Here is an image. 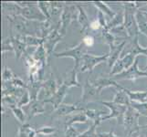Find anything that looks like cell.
<instances>
[{
    "label": "cell",
    "instance_id": "8d00e7d4",
    "mask_svg": "<svg viewBox=\"0 0 147 137\" xmlns=\"http://www.w3.org/2000/svg\"><path fill=\"white\" fill-rule=\"evenodd\" d=\"M56 131H57V129L52 127V126H42V127L37 129V133L38 134L47 135L49 137L51 136V134H53Z\"/></svg>",
    "mask_w": 147,
    "mask_h": 137
},
{
    "label": "cell",
    "instance_id": "ee69618b",
    "mask_svg": "<svg viewBox=\"0 0 147 137\" xmlns=\"http://www.w3.org/2000/svg\"><path fill=\"white\" fill-rule=\"evenodd\" d=\"M98 137H118L114 134L113 131H110L108 133H100L98 134ZM127 137H130V136H127Z\"/></svg>",
    "mask_w": 147,
    "mask_h": 137
},
{
    "label": "cell",
    "instance_id": "836d02e7",
    "mask_svg": "<svg viewBox=\"0 0 147 137\" xmlns=\"http://www.w3.org/2000/svg\"><path fill=\"white\" fill-rule=\"evenodd\" d=\"M100 124V121H93L92 124L89 126V128L83 132L82 134H80L79 137H98L97 127Z\"/></svg>",
    "mask_w": 147,
    "mask_h": 137
},
{
    "label": "cell",
    "instance_id": "e575fe53",
    "mask_svg": "<svg viewBox=\"0 0 147 137\" xmlns=\"http://www.w3.org/2000/svg\"><path fill=\"white\" fill-rule=\"evenodd\" d=\"M38 7L41 10L42 14L46 17L47 19H51V16L49 13V3L45 2V1H38Z\"/></svg>",
    "mask_w": 147,
    "mask_h": 137
},
{
    "label": "cell",
    "instance_id": "8992f818",
    "mask_svg": "<svg viewBox=\"0 0 147 137\" xmlns=\"http://www.w3.org/2000/svg\"><path fill=\"white\" fill-rule=\"evenodd\" d=\"M100 103L108 107L110 109V113L108 114L104 115L102 118L100 119L101 121H107L110 119H116L117 120V124L123 125V117L126 110H127L128 106L119 105L114 103L113 101H100Z\"/></svg>",
    "mask_w": 147,
    "mask_h": 137
},
{
    "label": "cell",
    "instance_id": "6da1fadb",
    "mask_svg": "<svg viewBox=\"0 0 147 137\" xmlns=\"http://www.w3.org/2000/svg\"><path fill=\"white\" fill-rule=\"evenodd\" d=\"M141 114L131 106H128L123 117V127L127 136H131L134 134H138L142 126L139 124Z\"/></svg>",
    "mask_w": 147,
    "mask_h": 137
},
{
    "label": "cell",
    "instance_id": "f907efd6",
    "mask_svg": "<svg viewBox=\"0 0 147 137\" xmlns=\"http://www.w3.org/2000/svg\"><path fill=\"white\" fill-rule=\"evenodd\" d=\"M49 137H54V136H49Z\"/></svg>",
    "mask_w": 147,
    "mask_h": 137
},
{
    "label": "cell",
    "instance_id": "1f68e13d",
    "mask_svg": "<svg viewBox=\"0 0 147 137\" xmlns=\"http://www.w3.org/2000/svg\"><path fill=\"white\" fill-rule=\"evenodd\" d=\"M92 4H93L94 7H96L98 8V10H100V12H102L104 15H106V16L109 17L110 18H113L115 16V15H116V13L113 11V10L111 9V8H110L104 2H101V1H93Z\"/></svg>",
    "mask_w": 147,
    "mask_h": 137
},
{
    "label": "cell",
    "instance_id": "e0dca14e",
    "mask_svg": "<svg viewBox=\"0 0 147 137\" xmlns=\"http://www.w3.org/2000/svg\"><path fill=\"white\" fill-rule=\"evenodd\" d=\"M59 87V85L58 84L57 80L56 79L53 77V75L51 74L50 75V77L44 80L43 82V89L45 90V99H49L50 97H52V96L56 93V91L58 90Z\"/></svg>",
    "mask_w": 147,
    "mask_h": 137
},
{
    "label": "cell",
    "instance_id": "ab89813d",
    "mask_svg": "<svg viewBox=\"0 0 147 137\" xmlns=\"http://www.w3.org/2000/svg\"><path fill=\"white\" fill-rule=\"evenodd\" d=\"M99 21V23L100 24V26H101V28L105 29L106 28H107V25L108 23L106 22V19H105V15L102 13V12H100V10H98L97 11V18H96Z\"/></svg>",
    "mask_w": 147,
    "mask_h": 137
},
{
    "label": "cell",
    "instance_id": "4dcf8cb0",
    "mask_svg": "<svg viewBox=\"0 0 147 137\" xmlns=\"http://www.w3.org/2000/svg\"><path fill=\"white\" fill-rule=\"evenodd\" d=\"M10 108V110L12 111V113L14 114V116L16 117V119L19 121L21 124H26V121L27 120V115L26 113L22 110V108L18 107V105H12V106H8Z\"/></svg>",
    "mask_w": 147,
    "mask_h": 137
},
{
    "label": "cell",
    "instance_id": "bcb514c9",
    "mask_svg": "<svg viewBox=\"0 0 147 137\" xmlns=\"http://www.w3.org/2000/svg\"><path fill=\"white\" fill-rule=\"evenodd\" d=\"M137 137H147V136H146V134H139Z\"/></svg>",
    "mask_w": 147,
    "mask_h": 137
},
{
    "label": "cell",
    "instance_id": "7402d4cb",
    "mask_svg": "<svg viewBox=\"0 0 147 137\" xmlns=\"http://www.w3.org/2000/svg\"><path fill=\"white\" fill-rule=\"evenodd\" d=\"M78 70H75V69H72L71 72H69L67 73V76L64 78L62 83L64 85H66L67 87L69 89L71 87H79V88H82V85L80 84V82H78Z\"/></svg>",
    "mask_w": 147,
    "mask_h": 137
},
{
    "label": "cell",
    "instance_id": "83f0119b",
    "mask_svg": "<svg viewBox=\"0 0 147 137\" xmlns=\"http://www.w3.org/2000/svg\"><path fill=\"white\" fill-rule=\"evenodd\" d=\"M38 134L37 130L33 128L29 124H21L18 128V137H36Z\"/></svg>",
    "mask_w": 147,
    "mask_h": 137
},
{
    "label": "cell",
    "instance_id": "74e56055",
    "mask_svg": "<svg viewBox=\"0 0 147 137\" xmlns=\"http://www.w3.org/2000/svg\"><path fill=\"white\" fill-rule=\"evenodd\" d=\"M16 74H15L13 72H12V70L11 69H8L7 66L5 67V70H4V72L2 73V80H4L5 82H11V80L16 77Z\"/></svg>",
    "mask_w": 147,
    "mask_h": 137
},
{
    "label": "cell",
    "instance_id": "9c48e42d",
    "mask_svg": "<svg viewBox=\"0 0 147 137\" xmlns=\"http://www.w3.org/2000/svg\"><path fill=\"white\" fill-rule=\"evenodd\" d=\"M87 110L86 108V105H83L78 101V103H73V104H66V103H62L60 104L59 107L54 110V111L51 114V118L55 119V118H59L62 117V116H69V114H71L72 113H75V111H85Z\"/></svg>",
    "mask_w": 147,
    "mask_h": 137
},
{
    "label": "cell",
    "instance_id": "d6a6232c",
    "mask_svg": "<svg viewBox=\"0 0 147 137\" xmlns=\"http://www.w3.org/2000/svg\"><path fill=\"white\" fill-rule=\"evenodd\" d=\"M100 38L103 40V43L108 45L110 47V49H113L115 47V37L113 33L107 30H101L100 32Z\"/></svg>",
    "mask_w": 147,
    "mask_h": 137
},
{
    "label": "cell",
    "instance_id": "3957f363",
    "mask_svg": "<svg viewBox=\"0 0 147 137\" xmlns=\"http://www.w3.org/2000/svg\"><path fill=\"white\" fill-rule=\"evenodd\" d=\"M76 8H77V5H67V3L63 7L62 13L60 15L59 28V32L62 37L67 33V29L70 23L78 17V11H76Z\"/></svg>",
    "mask_w": 147,
    "mask_h": 137
},
{
    "label": "cell",
    "instance_id": "277c9868",
    "mask_svg": "<svg viewBox=\"0 0 147 137\" xmlns=\"http://www.w3.org/2000/svg\"><path fill=\"white\" fill-rule=\"evenodd\" d=\"M15 3V2H14ZM16 5V10H15V15H19V16L23 17L25 19L28 20H36L38 22H44L47 20L46 17L42 14L41 10L38 7V3L36 5H32V6L28 7H19L18 5Z\"/></svg>",
    "mask_w": 147,
    "mask_h": 137
},
{
    "label": "cell",
    "instance_id": "681fc988",
    "mask_svg": "<svg viewBox=\"0 0 147 137\" xmlns=\"http://www.w3.org/2000/svg\"><path fill=\"white\" fill-rule=\"evenodd\" d=\"M146 70H147V64H146V66H145V67H144V72H145Z\"/></svg>",
    "mask_w": 147,
    "mask_h": 137
},
{
    "label": "cell",
    "instance_id": "ba28073f",
    "mask_svg": "<svg viewBox=\"0 0 147 137\" xmlns=\"http://www.w3.org/2000/svg\"><path fill=\"white\" fill-rule=\"evenodd\" d=\"M138 61H139V57L136 58L134 65L131 66V68L124 70L123 72H121L118 75L113 76V77H111V78H113L115 82H117V80H133V82H135L137 79L147 77V72L139 70Z\"/></svg>",
    "mask_w": 147,
    "mask_h": 137
},
{
    "label": "cell",
    "instance_id": "816d5d0a",
    "mask_svg": "<svg viewBox=\"0 0 147 137\" xmlns=\"http://www.w3.org/2000/svg\"><path fill=\"white\" fill-rule=\"evenodd\" d=\"M146 90H147V88H146Z\"/></svg>",
    "mask_w": 147,
    "mask_h": 137
},
{
    "label": "cell",
    "instance_id": "30bf717a",
    "mask_svg": "<svg viewBox=\"0 0 147 137\" xmlns=\"http://www.w3.org/2000/svg\"><path fill=\"white\" fill-rule=\"evenodd\" d=\"M82 90V99H80V103L83 105H87V103H92V101H97L100 94V91L95 87L92 82H90L89 79L86 80Z\"/></svg>",
    "mask_w": 147,
    "mask_h": 137
},
{
    "label": "cell",
    "instance_id": "d4e9b609",
    "mask_svg": "<svg viewBox=\"0 0 147 137\" xmlns=\"http://www.w3.org/2000/svg\"><path fill=\"white\" fill-rule=\"evenodd\" d=\"M32 57L36 59L37 61L41 63L44 67H46L49 57H48L47 51H46V49H45L43 44L40 45L39 47H38L34 50V52L32 53Z\"/></svg>",
    "mask_w": 147,
    "mask_h": 137
},
{
    "label": "cell",
    "instance_id": "7c38bea8",
    "mask_svg": "<svg viewBox=\"0 0 147 137\" xmlns=\"http://www.w3.org/2000/svg\"><path fill=\"white\" fill-rule=\"evenodd\" d=\"M69 88L66 85H64L62 82L59 85L58 90L56 91V93L49 99H43V101L45 103H50L53 106V109L56 110L60 104H62V101L65 98V96L68 93Z\"/></svg>",
    "mask_w": 147,
    "mask_h": 137
},
{
    "label": "cell",
    "instance_id": "484cf974",
    "mask_svg": "<svg viewBox=\"0 0 147 137\" xmlns=\"http://www.w3.org/2000/svg\"><path fill=\"white\" fill-rule=\"evenodd\" d=\"M135 18L138 25L139 32L147 37V18L145 14L142 10H138L135 15Z\"/></svg>",
    "mask_w": 147,
    "mask_h": 137
},
{
    "label": "cell",
    "instance_id": "2e32d148",
    "mask_svg": "<svg viewBox=\"0 0 147 137\" xmlns=\"http://www.w3.org/2000/svg\"><path fill=\"white\" fill-rule=\"evenodd\" d=\"M125 45H126V40H123V41L121 42L120 44L115 45V47L113 49H110L109 59L107 60V63L111 69L113 68V66L115 64V62L117 61L119 59H121L120 56L121 55V53H123Z\"/></svg>",
    "mask_w": 147,
    "mask_h": 137
},
{
    "label": "cell",
    "instance_id": "ac0fdd59",
    "mask_svg": "<svg viewBox=\"0 0 147 137\" xmlns=\"http://www.w3.org/2000/svg\"><path fill=\"white\" fill-rule=\"evenodd\" d=\"M77 10H78L77 20H78V22L80 23V27H82L80 33L86 34L88 32V30L90 29V22L89 20L88 15L84 10L83 7L80 6V5H77Z\"/></svg>",
    "mask_w": 147,
    "mask_h": 137
},
{
    "label": "cell",
    "instance_id": "5bb4252c",
    "mask_svg": "<svg viewBox=\"0 0 147 137\" xmlns=\"http://www.w3.org/2000/svg\"><path fill=\"white\" fill-rule=\"evenodd\" d=\"M10 41L12 44L14 53L16 55V59H19L22 56L24 57V55L27 53L28 46L25 44L23 40L18 37L10 36Z\"/></svg>",
    "mask_w": 147,
    "mask_h": 137
},
{
    "label": "cell",
    "instance_id": "f1b7e54d",
    "mask_svg": "<svg viewBox=\"0 0 147 137\" xmlns=\"http://www.w3.org/2000/svg\"><path fill=\"white\" fill-rule=\"evenodd\" d=\"M21 38L23 41L25 42L28 47H34V48H38L39 47L40 45H42L44 43V40L45 38H42L40 37H36V36H31V35H28V36H24Z\"/></svg>",
    "mask_w": 147,
    "mask_h": 137
},
{
    "label": "cell",
    "instance_id": "f546056e",
    "mask_svg": "<svg viewBox=\"0 0 147 137\" xmlns=\"http://www.w3.org/2000/svg\"><path fill=\"white\" fill-rule=\"evenodd\" d=\"M85 114L87 115V117L89 120H92V123L93 121H100V119L103 117V114L106 115V113L104 111L102 110H92V109H87L85 111Z\"/></svg>",
    "mask_w": 147,
    "mask_h": 137
},
{
    "label": "cell",
    "instance_id": "7bdbcfd3",
    "mask_svg": "<svg viewBox=\"0 0 147 137\" xmlns=\"http://www.w3.org/2000/svg\"><path fill=\"white\" fill-rule=\"evenodd\" d=\"M90 29H92V30H99V29H101V30H102V28H101V26H100V24L99 23V21H98L97 19H94V20H92V22H90Z\"/></svg>",
    "mask_w": 147,
    "mask_h": 137
},
{
    "label": "cell",
    "instance_id": "7a4b0ae2",
    "mask_svg": "<svg viewBox=\"0 0 147 137\" xmlns=\"http://www.w3.org/2000/svg\"><path fill=\"white\" fill-rule=\"evenodd\" d=\"M7 18L10 23L11 36L22 38L29 35L28 30V20L19 15H7Z\"/></svg>",
    "mask_w": 147,
    "mask_h": 137
},
{
    "label": "cell",
    "instance_id": "44dd1931",
    "mask_svg": "<svg viewBox=\"0 0 147 137\" xmlns=\"http://www.w3.org/2000/svg\"><path fill=\"white\" fill-rule=\"evenodd\" d=\"M129 53L133 54L136 58L139 57L140 55L147 57V47L144 48L139 44V35L131 39V49L129 50Z\"/></svg>",
    "mask_w": 147,
    "mask_h": 137
},
{
    "label": "cell",
    "instance_id": "9a60e30c",
    "mask_svg": "<svg viewBox=\"0 0 147 137\" xmlns=\"http://www.w3.org/2000/svg\"><path fill=\"white\" fill-rule=\"evenodd\" d=\"M92 84L97 88L100 91H101L105 88H109V87H114L117 90L121 89L123 86H121L113 78H109V77H100L97 80H95L92 82Z\"/></svg>",
    "mask_w": 147,
    "mask_h": 137
},
{
    "label": "cell",
    "instance_id": "7dc6e473",
    "mask_svg": "<svg viewBox=\"0 0 147 137\" xmlns=\"http://www.w3.org/2000/svg\"><path fill=\"white\" fill-rule=\"evenodd\" d=\"M140 10H142V11H144L145 14H147V9H140Z\"/></svg>",
    "mask_w": 147,
    "mask_h": 137
},
{
    "label": "cell",
    "instance_id": "ffe728a7",
    "mask_svg": "<svg viewBox=\"0 0 147 137\" xmlns=\"http://www.w3.org/2000/svg\"><path fill=\"white\" fill-rule=\"evenodd\" d=\"M88 121L89 119L84 111H80L76 114L68 116V118L65 120V127L72 126L75 124H88Z\"/></svg>",
    "mask_w": 147,
    "mask_h": 137
},
{
    "label": "cell",
    "instance_id": "60d3db41",
    "mask_svg": "<svg viewBox=\"0 0 147 137\" xmlns=\"http://www.w3.org/2000/svg\"><path fill=\"white\" fill-rule=\"evenodd\" d=\"M7 51H14L11 41H10V38L3 40L2 43V52H7Z\"/></svg>",
    "mask_w": 147,
    "mask_h": 137
},
{
    "label": "cell",
    "instance_id": "c3c4849f",
    "mask_svg": "<svg viewBox=\"0 0 147 137\" xmlns=\"http://www.w3.org/2000/svg\"><path fill=\"white\" fill-rule=\"evenodd\" d=\"M141 9H147V5H146V6H144V7H143Z\"/></svg>",
    "mask_w": 147,
    "mask_h": 137
},
{
    "label": "cell",
    "instance_id": "d6986e66",
    "mask_svg": "<svg viewBox=\"0 0 147 137\" xmlns=\"http://www.w3.org/2000/svg\"><path fill=\"white\" fill-rule=\"evenodd\" d=\"M123 90L128 94L131 103H147V90H130L123 87Z\"/></svg>",
    "mask_w": 147,
    "mask_h": 137
},
{
    "label": "cell",
    "instance_id": "5b68a950",
    "mask_svg": "<svg viewBox=\"0 0 147 137\" xmlns=\"http://www.w3.org/2000/svg\"><path fill=\"white\" fill-rule=\"evenodd\" d=\"M84 47L85 45L83 42H80L78 45H76L72 49H69L67 50H64L62 52H54L53 56L57 58H71L74 59V67L73 69L77 70L79 72L82 59L83 57L84 53Z\"/></svg>",
    "mask_w": 147,
    "mask_h": 137
},
{
    "label": "cell",
    "instance_id": "52a82bcc",
    "mask_svg": "<svg viewBox=\"0 0 147 137\" xmlns=\"http://www.w3.org/2000/svg\"><path fill=\"white\" fill-rule=\"evenodd\" d=\"M108 59H109V53L100 56H95L93 54L85 53L82 59L79 72H92L97 65L104 61L107 62Z\"/></svg>",
    "mask_w": 147,
    "mask_h": 137
},
{
    "label": "cell",
    "instance_id": "8fae6325",
    "mask_svg": "<svg viewBox=\"0 0 147 137\" xmlns=\"http://www.w3.org/2000/svg\"><path fill=\"white\" fill-rule=\"evenodd\" d=\"M62 38L63 37L59 32V28H55L46 38H45L43 46L47 51L48 57L53 55V53L55 52L54 50H55L56 46H57V44L61 40Z\"/></svg>",
    "mask_w": 147,
    "mask_h": 137
},
{
    "label": "cell",
    "instance_id": "f6af8a7d",
    "mask_svg": "<svg viewBox=\"0 0 147 137\" xmlns=\"http://www.w3.org/2000/svg\"><path fill=\"white\" fill-rule=\"evenodd\" d=\"M141 129H144V130H147V124H146L145 125H144V126H142Z\"/></svg>",
    "mask_w": 147,
    "mask_h": 137
},
{
    "label": "cell",
    "instance_id": "4316f807",
    "mask_svg": "<svg viewBox=\"0 0 147 137\" xmlns=\"http://www.w3.org/2000/svg\"><path fill=\"white\" fill-rule=\"evenodd\" d=\"M124 22V12L121 11L120 13H116L115 16L111 19V21L108 22L107 28L103 30H107V31H111V29L115 28H118L120 26H123Z\"/></svg>",
    "mask_w": 147,
    "mask_h": 137
},
{
    "label": "cell",
    "instance_id": "cb8c5ba5",
    "mask_svg": "<svg viewBox=\"0 0 147 137\" xmlns=\"http://www.w3.org/2000/svg\"><path fill=\"white\" fill-rule=\"evenodd\" d=\"M113 101L116 104L123 105V106H131V103L128 94L123 90V87L121 89L117 90V91H116V93L113 97Z\"/></svg>",
    "mask_w": 147,
    "mask_h": 137
},
{
    "label": "cell",
    "instance_id": "b9f144b4",
    "mask_svg": "<svg viewBox=\"0 0 147 137\" xmlns=\"http://www.w3.org/2000/svg\"><path fill=\"white\" fill-rule=\"evenodd\" d=\"M82 42L85 45V47H92L94 45V38L90 35H85L82 39Z\"/></svg>",
    "mask_w": 147,
    "mask_h": 137
},
{
    "label": "cell",
    "instance_id": "d590c367",
    "mask_svg": "<svg viewBox=\"0 0 147 137\" xmlns=\"http://www.w3.org/2000/svg\"><path fill=\"white\" fill-rule=\"evenodd\" d=\"M30 103H31V99H30V95L28 90H25L24 94L20 97L18 103V106L20 108H22L23 106H28Z\"/></svg>",
    "mask_w": 147,
    "mask_h": 137
},
{
    "label": "cell",
    "instance_id": "f35d334b",
    "mask_svg": "<svg viewBox=\"0 0 147 137\" xmlns=\"http://www.w3.org/2000/svg\"><path fill=\"white\" fill-rule=\"evenodd\" d=\"M64 135H65V137H79L80 134H79L78 130L72 125V126H68V127H66Z\"/></svg>",
    "mask_w": 147,
    "mask_h": 137
},
{
    "label": "cell",
    "instance_id": "603a6c76",
    "mask_svg": "<svg viewBox=\"0 0 147 137\" xmlns=\"http://www.w3.org/2000/svg\"><path fill=\"white\" fill-rule=\"evenodd\" d=\"M43 82H28L27 90H28L31 101L38 100V93L41 89H43Z\"/></svg>",
    "mask_w": 147,
    "mask_h": 137
},
{
    "label": "cell",
    "instance_id": "4fadbf2b",
    "mask_svg": "<svg viewBox=\"0 0 147 137\" xmlns=\"http://www.w3.org/2000/svg\"><path fill=\"white\" fill-rule=\"evenodd\" d=\"M45 103L43 101V100H37V101H31L26 108V113L27 115V120H30L31 118H33L34 116H36L38 114H42L46 111V109H45L44 106Z\"/></svg>",
    "mask_w": 147,
    "mask_h": 137
}]
</instances>
